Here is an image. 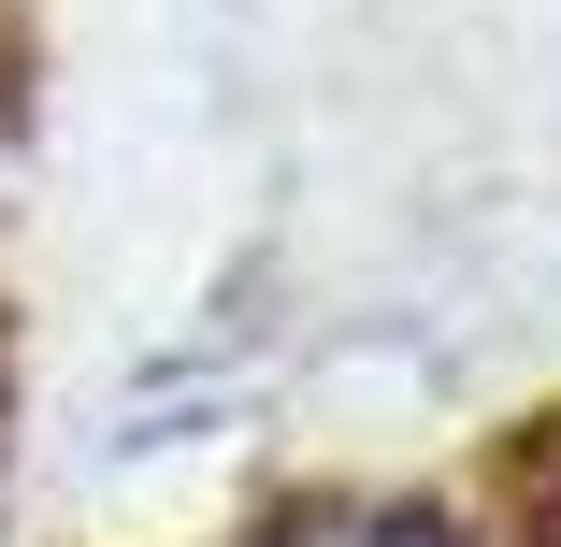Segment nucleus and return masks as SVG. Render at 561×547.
<instances>
[{
    "label": "nucleus",
    "mask_w": 561,
    "mask_h": 547,
    "mask_svg": "<svg viewBox=\"0 0 561 547\" xmlns=\"http://www.w3.org/2000/svg\"><path fill=\"white\" fill-rule=\"evenodd\" d=\"M260 547H446V533L403 518V504H302V518H274Z\"/></svg>",
    "instance_id": "1"
}]
</instances>
